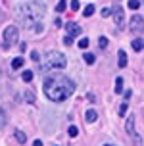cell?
I'll list each match as a JSON object with an SVG mask.
<instances>
[{
  "mask_svg": "<svg viewBox=\"0 0 144 146\" xmlns=\"http://www.w3.org/2000/svg\"><path fill=\"white\" fill-rule=\"evenodd\" d=\"M75 92V83L62 73H54L44 79V94L52 102H64Z\"/></svg>",
  "mask_w": 144,
  "mask_h": 146,
  "instance_id": "1",
  "label": "cell"
},
{
  "mask_svg": "<svg viewBox=\"0 0 144 146\" xmlns=\"http://www.w3.org/2000/svg\"><path fill=\"white\" fill-rule=\"evenodd\" d=\"M46 14V8H44L42 2H27L19 8L17 12V21L21 23L25 29H31L33 25H38V21L44 17Z\"/></svg>",
  "mask_w": 144,
  "mask_h": 146,
  "instance_id": "2",
  "label": "cell"
},
{
  "mask_svg": "<svg viewBox=\"0 0 144 146\" xmlns=\"http://www.w3.org/2000/svg\"><path fill=\"white\" fill-rule=\"evenodd\" d=\"M65 66H67V58L62 52H48V56H46V67H50V69H64Z\"/></svg>",
  "mask_w": 144,
  "mask_h": 146,
  "instance_id": "3",
  "label": "cell"
},
{
  "mask_svg": "<svg viewBox=\"0 0 144 146\" xmlns=\"http://www.w3.org/2000/svg\"><path fill=\"white\" fill-rule=\"evenodd\" d=\"M17 42V27L15 25H10L6 31H4V48H10Z\"/></svg>",
  "mask_w": 144,
  "mask_h": 146,
  "instance_id": "4",
  "label": "cell"
},
{
  "mask_svg": "<svg viewBox=\"0 0 144 146\" xmlns=\"http://www.w3.org/2000/svg\"><path fill=\"white\" fill-rule=\"evenodd\" d=\"M131 31L140 35L142 33V15H133L131 17Z\"/></svg>",
  "mask_w": 144,
  "mask_h": 146,
  "instance_id": "5",
  "label": "cell"
},
{
  "mask_svg": "<svg viewBox=\"0 0 144 146\" xmlns=\"http://www.w3.org/2000/svg\"><path fill=\"white\" fill-rule=\"evenodd\" d=\"M113 19H115V25H117V29H123V27H125V12H123V8H115Z\"/></svg>",
  "mask_w": 144,
  "mask_h": 146,
  "instance_id": "6",
  "label": "cell"
},
{
  "mask_svg": "<svg viewBox=\"0 0 144 146\" xmlns=\"http://www.w3.org/2000/svg\"><path fill=\"white\" fill-rule=\"evenodd\" d=\"M65 29H67V36H77V35H81V27L79 25H75V23H67L65 25Z\"/></svg>",
  "mask_w": 144,
  "mask_h": 146,
  "instance_id": "7",
  "label": "cell"
},
{
  "mask_svg": "<svg viewBox=\"0 0 144 146\" xmlns=\"http://www.w3.org/2000/svg\"><path fill=\"white\" fill-rule=\"evenodd\" d=\"M117 62H119V67H125V66H127V54H125L123 50L117 52Z\"/></svg>",
  "mask_w": 144,
  "mask_h": 146,
  "instance_id": "8",
  "label": "cell"
},
{
  "mask_svg": "<svg viewBox=\"0 0 144 146\" xmlns=\"http://www.w3.org/2000/svg\"><path fill=\"white\" fill-rule=\"evenodd\" d=\"M127 133L129 135H137L135 133V117L133 115H129V119H127Z\"/></svg>",
  "mask_w": 144,
  "mask_h": 146,
  "instance_id": "9",
  "label": "cell"
},
{
  "mask_svg": "<svg viewBox=\"0 0 144 146\" xmlns=\"http://www.w3.org/2000/svg\"><path fill=\"white\" fill-rule=\"evenodd\" d=\"M96 117H98V115H96V111H94V110H88V111L85 113V119L88 121V123H94V121H96Z\"/></svg>",
  "mask_w": 144,
  "mask_h": 146,
  "instance_id": "10",
  "label": "cell"
},
{
  "mask_svg": "<svg viewBox=\"0 0 144 146\" xmlns=\"http://www.w3.org/2000/svg\"><path fill=\"white\" fill-rule=\"evenodd\" d=\"M12 67H14V69H19V67H23V58H21V56L14 58V62H12Z\"/></svg>",
  "mask_w": 144,
  "mask_h": 146,
  "instance_id": "11",
  "label": "cell"
},
{
  "mask_svg": "<svg viewBox=\"0 0 144 146\" xmlns=\"http://www.w3.org/2000/svg\"><path fill=\"white\" fill-rule=\"evenodd\" d=\"M133 50L135 52L142 50V38H135V40H133Z\"/></svg>",
  "mask_w": 144,
  "mask_h": 146,
  "instance_id": "12",
  "label": "cell"
},
{
  "mask_svg": "<svg viewBox=\"0 0 144 146\" xmlns=\"http://www.w3.org/2000/svg\"><path fill=\"white\" fill-rule=\"evenodd\" d=\"M83 58H85V62L88 64V66H92L94 62H96V58H94V54H92V52H86V54L83 56Z\"/></svg>",
  "mask_w": 144,
  "mask_h": 146,
  "instance_id": "13",
  "label": "cell"
},
{
  "mask_svg": "<svg viewBox=\"0 0 144 146\" xmlns=\"http://www.w3.org/2000/svg\"><path fill=\"white\" fill-rule=\"evenodd\" d=\"M15 139H17V142L25 144V140H27V135H25L23 131H15Z\"/></svg>",
  "mask_w": 144,
  "mask_h": 146,
  "instance_id": "14",
  "label": "cell"
},
{
  "mask_svg": "<svg viewBox=\"0 0 144 146\" xmlns=\"http://www.w3.org/2000/svg\"><path fill=\"white\" fill-rule=\"evenodd\" d=\"M119 92H123V79L121 77H117V81H115V94H119Z\"/></svg>",
  "mask_w": 144,
  "mask_h": 146,
  "instance_id": "15",
  "label": "cell"
},
{
  "mask_svg": "<svg viewBox=\"0 0 144 146\" xmlns=\"http://www.w3.org/2000/svg\"><path fill=\"white\" fill-rule=\"evenodd\" d=\"M65 8H67V2H65V0H60L58 6H56V12H58V14H62V12H65Z\"/></svg>",
  "mask_w": 144,
  "mask_h": 146,
  "instance_id": "16",
  "label": "cell"
},
{
  "mask_svg": "<svg viewBox=\"0 0 144 146\" xmlns=\"http://www.w3.org/2000/svg\"><path fill=\"white\" fill-rule=\"evenodd\" d=\"M23 98H25V100H27L29 104H33V102H35V94H33V92H29V90L25 92V94H23Z\"/></svg>",
  "mask_w": 144,
  "mask_h": 146,
  "instance_id": "17",
  "label": "cell"
},
{
  "mask_svg": "<svg viewBox=\"0 0 144 146\" xmlns=\"http://www.w3.org/2000/svg\"><path fill=\"white\" fill-rule=\"evenodd\" d=\"M23 81L25 83H31L33 81V71H23Z\"/></svg>",
  "mask_w": 144,
  "mask_h": 146,
  "instance_id": "18",
  "label": "cell"
},
{
  "mask_svg": "<svg viewBox=\"0 0 144 146\" xmlns=\"http://www.w3.org/2000/svg\"><path fill=\"white\" fill-rule=\"evenodd\" d=\"M77 135H79V129H77L75 125H71V127H69V137H71V139H75Z\"/></svg>",
  "mask_w": 144,
  "mask_h": 146,
  "instance_id": "19",
  "label": "cell"
},
{
  "mask_svg": "<svg viewBox=\"0 0 144 146\" xmlns=\"http://www.w3.org/2000/svg\"><path fill=\"white\" fill-rule=\"evenodd\" d=\"M94 10H96V8H94L92 4H88V6L85 8V15H86V17H88V15H92V14H94Z\"/></svg>",
  "mask_w": 144,
  "mask_h": 146,
  "instance_id": "20",
  "label": "cell"
},
{
  "mask_svg": "<svg viewBox=\"0 0 144 146\" xmlns=\"http://www.w3.org/2000/svg\"><path fill=\"white\" fill-rule=\"evenodd\" d=\"M98 46H100V48H106V46H108V38H106V36H100V40H98Z\"/></svg>",
  "mask_w": 144,
  "mask_h": 146,
  "instance_id": "21",
  "label": "cell"
},
{
  "mask_svg": "<svg viewBox=\"0 0 144 146\" xmlns=\"http://www.w3.org/2000/svg\"><path fill=\"white\" fill-rule=\"evenodd\" d=\"M127 108H129V104L123 102V104H121V108H119V115H125V113H127Z\"/></svg>",
  "mask_w": 144,
  "mask_h": 146,
  "instance_id": "22",
  "label": "cell"
},
{
  "mask_svg": "<svg viewBox=\"0 0 144 146\" xmlns=\"http://www.w3.org/2000/svg\"><path fill=\"white\" fill-rule=\"evenodd\" d=\"M138 6H140V2H138V0H129V8H131V10H137Z\"/></svg>",
  "mask_w": 144,
  "mask_h": 146,
  "instance_id": "23",
  "label": "cell"
},
{
  "mask_svg": "<svg viewBox=\"0 0 144 146\" xmlns=\"http://www.w3.org/2000/svg\"><path fill=\"white\" fill-rule=\"evenodd\" d=\"M79 46H81V48H86V46H88V38H86V36L79 40Z\"/></svg>",
  "mask_w": 144,
  "mask_h": 146,
  "instance_id": "24",
  "label": "cell"
},
{
  "mask_svg": "<svg viewBox=\"0 0 144 146\" xmlns=\"http://www.w3.org/2000/svg\"><path fill=\"white\" fill-rule=\"evenodd\" d=\"M64 44H65V46H71V44H73V38H71V36H67V35H65V38H64Z\"/></svg>",
  "mask_w": 144,
  "mask_h": 146,
  "instance_id": "25",
  "label": "cell"
},
{
  "mask_svg": "<svg viewBox=\"0 0 144 146\" xmlns=\"http://www.w3.org/2000/svg\"><path fill=\"white\" fill-rule=\"evenodd\" d=\"M31 60H33V62H38V60H40V56H38V52H31Z\"/></svg>",
  "mask_w": 144,
  "mask_h": 146,
  "instance_id": "26",
  "label": "cell"
},
{
  "mask_svg": "<svg viewBox=\"0 0 144 146\" xmlns=\"http://www.w3.org/2000/svg\"><path fill=\"white\" fill-rule=\"evenodd\" d=\"M79 0H71V10H79Z\"/></svg>",
  "mask_w": 144,
  "mask_h": 146,
  "instance_id": "27",
  "label": "cell"
},
{
  "mask_svg": "<svg viewBox=\"0 0 144 146\" xmlns=\"http://www.w3.org/2000/svg\"><path fill=\"white\" fill-rule=\"evenodd\" d=\"M102 15H104V17L111 15V10H109V8H104V10H102Z\"/></svg>",
  "mask_w": 144,
  "mask_h": 146,
  "instance_id": "28",
  "label": "cell"
},
{
  "mask_svg": "<svg viewBox=\"0 0 144 146\" xmlns=\"http://www.w3.org/2000/svg\"><path fill=\"white\" fill-rule=\"evenodd\" d=\"M4 121H6V117H4V111H0V127L4 125Z\"/></svg>",
  "mask_w": 144,
  "mask_h": 146,
  "instance_id": "29",
  "label": "cell"
},
{
  "mask_svg": "<svg viewBox=\"0 0 144 146\" xmlns=\"http://www.w3.org/2000/svg\"><path fill=\"white\" fill-rule=\"evenodd\" d=\"M19 50H21V52H25V50H27V44H25V42H23V44H19Z\"/></svg>",
  "mask_w": 144,
  "mask_h": 146,
  "instance_id": "30",
  "label": "cell"
},
{
  "mask_svg": "<svg viewBox=\"0 0 144 146\" xmlns=\"http://www.w3.org/2000/svg\"><path fill=\"white\" fill-rule=\"evenodd\" d=\"M135 144H137V146H142V142H140V137H137V139H135Z\"/></svg>",
  "mask_w": 144,
  "mask_h": 146,
  "instance_id": "31",
  "label": "cell"
},
{
  "mask_svg": "<svg viewBox=\"0 0 144 146\" xmlns=\"http://www.w3.org/2000/svg\"><path fill=\"white\" fill-rule=\"evenodd\" d=\"M33 146H42V142H40V140H35V142H33Z\"/></svg>",
  "mask_w": 144,
  "mask_h": 146,
  "instance_id": "32",
  "label": "cell"
},
{
  "mask_svg": "<svg viewBox=\"0 0 144 146\" xmlns=\"http://www.w3.org/2000/svg\"><path fill=\"white\" fill-rule=\"evenodd\" d=\"M104 146H113V144H104Z\"/></svg>",
  "mask_w": 144,
  "mask_h": 146,
  "instance_id": "33",
  "label": "cell"
}]
</instances>
